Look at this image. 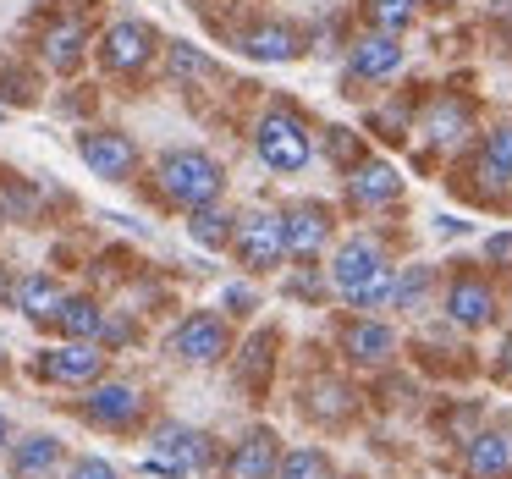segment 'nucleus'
<instances>
[{"label": "nucleus", "mask_w": 512, "mask_h": 479, "mask_svg": "<svg viewBox=\"0 0 512 479\" xmlns=\"http://www.w3.org/2000/svg\"><path fill=\"white\" fill-rule=\"evenodd\" d=\"M155 188L171 210H204V204H221L226 171L204 149H166L155 166Z\"/></svg>", "instance_id": "1"}, {"label": "nucleus", "mask_w": 512, "mask_h": 479, "mask_svg": "<svg viewBox=\"0 0 512 479\" xmlns=\"http://www.w3.org/2000/svg\"><path fill=\"white\" fill-rule=\"evenodd\" d=\"M155 457H149V474H166V479H182V474H215L221 468V446H215L210 430H193V424H155Z\"/></svg>", "instance_id": "2"}, {"label": "nucleus", "mask_w": 512, "mask_h": 479, "mask_svg": "<svg viewBox=\"0 0 512 479\" xmlns=\"http://www.w3.org/2000/svg\"><path fill=\"white\" fill-rule=\"evenodd\" d=\"M254 155L265 160L270 171L281 177H298L303 166L314 160V138H309V122H303L292 105H270L254 127Z\"/></svg>", "instance_id": "3"}, {"label": "nucleus", "mask_w": 512, "mask_h": 479, "mask_svg": "<svg viewBox=\"0 0 512 479\" xmlns=\"http://www.w3.org/2000/svg\"><path fill=\"white\" fill-rule=\"evenodd\" d=\"M232 254H237V265L254 270V276H265V270H281V265L292 259V248H287V215H281V210L237 215Z\"/></svg>", "instance_id": "4"}, {"label": "nucleus", "mask_w": 512, "mask_h": 479, "mask_svg": "<svg viewBox=\"0 0 512 479\" xmlns=\"http://www.w3.org/2000/svg\"><path fill=\"white\" fill-rule=\"evenodd\" d=\"M72 413L78 419H89L94 430H133V424H144V413H149V397H144V386H133V380H94L89 391H83V402H72Z\"/></svg>", "instance_id": "5"}, {"label": "nucleus", "mask_w": 512, "mask_h": 479, "mask_svg": "<svg viewBox=\"0 0 512 479\" xmlns=\"http://www.w3.org/2000/svg\"><path fill=\"white\" fill-rule=\"evenodd\" d=\"M166 353L182 358V364H193V369L221 364V358L232 353V325H226V314H215V309H193V314H182V320L171 325Z\"/></svg>", "instance_id": "6"}, {"label": "nucleus", "mask_w": 512, "mask_h": 479, "mask_svg": "<svg viewBox=\"0 0 512 479\" xmlns=\"http://www.w3.org/2000/svg\"><path fill=\"white\" fill-rule=\"evenodd\" d=\"M105 358H111L105 342H61V347H45V353L34 358V380L89 391L94 380H105Z\"/></svg>", "instance_id": "7"}, {"label": "nucleus", "mask_w": 512, "mask_h": 479, "mask_svg": "<svg viewBox=\"0 0 512 479\" xmlns=\"http://www.w3.org/2000/svg\"><path fill=\"white\" fill-rule=\"evenodd\" d=\"M155 50H160V34L144 17H116L100 34V67L116 72V78H138V72L155 61Z\"/></svg>", "instance_id": "8"}, {"label": "nucleus", "mask_w": 512, "mask_h": 479, "mask_svg": "<svg viewBox=\"0 0 512 479\" xmlns=\"http://www.w3.org/2000/svg\"><path fill=\"white\" fill-rule=\"evenodd\" d=\"M72 149H78V160L100 182H133V171H138V144L122 127H83L72 138Z\"/></svg>", "instance_id": "9"}, {"label": "nucleus", "mask_w": 512, "mask_h": 479, "mask_svg": "<svg viewBox=\"0 0 512 479\" xmlns=\"http://www.w3.org/2000/svg\"><path fill=\"white\" fill-rule=\"evenodd\" d=\"M380 270H391V265H386V254H380L375 237H347V243H336L325 276H331V292H342V298L353 303L358 292H364L369 281L380 276Z\"/></svg>", "instance_id": "10"}, {"label": "nucleus", "mask_w": 512, "mask_h": 479, "mask_svg": "<svg viewBox=\"0 0 512 479\" xmlns=\"http://www.w3.org/2000/svg\"><path fill=\"white\" fill-rule=\"evenodd\" d=\"M446 320L463 325V331H479V325L496 320V287H490L479 270H457L452 281H446V298H441Z\"/></svg>", "instance_id": "11"}, {"label": "nucleus", "mask_w": 512, "mask_h": 479, "mask_svg": "<svg viewBox=\"0 0 512 479\" xmlns=\"http://www.w3.org/2000/svg\"><path fill=\"white\" fill-rule=\"evenodd\" d=\"M402 199V177L391 160L364 155L358 166H347V204L353 210H386V204Z\"/></svg>", "instance_id": "12"}, {"label": "nucleus", "mask_w": 512, "mask_h": 479, "mask_svg": "<svg viewBox=\"0 0 512 479\" xmlns=\"http://www.w3.org/2000/svg\"><path fill=\"white\" fill-rule=\"evenodd\" d=\"M402 72V39L397 34H364L353 39V56H347V94L353 83H386Z\"/></svg>", "instance_id": "13"}, {"label": "nucleus", "mask_w": 512, "mask_h": 479, "mask_svg": "<svg viewBox=\"0 0 512 479\" xmlns=\"http://www.w3.org/2000/svg\"><path fill=\"white\" fill-rule=\"evenodd\" d=\"M39 56H45L50 72L72 78L83 67V56H89V23L83 17H50L45 34H39Z\"/></svg>", "instance_id": "14"}, {"label": "nucleus", "mask_w": 512, "mask_h": 479, "mask_svg": "<svg viewBox=\"0 0 512 479\" xmlns=\"http://www.w3.org/2000/svg\"><path fill=\"white\" fill-rule=\"evenodd\" d=\"M281 457H287V452H281V435L265 430V424H254V430L232 446L226 474H232V479H281Z\"/></svg>", "instance_id": "15"}, {"label": "nucleus", "mask_w": 512, "mask_h": 479, "mask_svg": "<svg viewBox=\"0 0 512 479\" xmlns=\"http://www.w3.org/2000/svg\"><path fill=\"white\" fill-rule=\"evenodd\" d=\"M6 452H12V474L17 479H61L67 474V446H61V435H50V430L17 435Z\"/></svg>", "instance_id": "16"}, {"label": "nucleus", "mask_w": 512, "mask_h": 479, "mask_svg": "<svg viewBox=\"0 0 512 479\" xmlns=\"http://www.w3.org/2000/svg\"><path fill=\"white\" fill-rule=\"evenodd\" d=\"M281 215H287V248H292V259H320V248L331 243V232H336L331 210H325L320 199H303V204H292V210H281Z\"/></svg>", "instance_id": "17"}, {"label": "nucleus", "mask_w": 512, "mask_h": 479, "mask_svg": "<svg viewBox=\"0 0 512 479\" xmlns=\"http://www.w3.org/2000/svg\"><path fill=\"white\" fill-rule=\"evenodd\" d=\"M342 353L353 358V364H364V369L391 364V358H397V331H391L386 320H369V314H358V320L342 325Z\"/></svg>", "instance_id": "18"}, {"label": "nucleus", "mask_w": 512, "mask_h": 479, "mask_svg": "<svg viewBox=\"0 0 512 479\" xmlns=\"http://www.w3.org/2000/svg\"><path fill=\"white\" fill-rule=\"evenodd\" d=\"M243 56L265 61V67H287V61L303 56V34L292 23H254L243 34Z\"/></svg>", "instance_id": "19"}, {"label": "nucleus", "mask_w": 512, "mask_h": 479, "mask_svg": "<svg viewBox=\"0 0 512 479\" xmlns=\"http://www.w3.org/2000/svg\"><path fill=\"white\" fill-rule=\"evenodd\" d=\"M353 408H358V391L347 386V380H336V375H320V380H309V386H303V413H309V419H320V424L353 419Z\"/></svg>", "instance_id": "20"}, {"label": "nucleus", "mask_w": 512, "mask_h": 479, "mask_svg": "<svg viewBox=\"0 0 512 479\" xmlns=\"http://www.w3.org/2000/svg\"><path fill=\"white\" fill-rule=\"evenodd\" d=\"M463 474L468 479H507L512 474V441L496 430H479L463 446Z\"/></svg>", "instance_id": "21"}, {"label": "nucleus", "mask_w": 512, "mask_h": 479, "mask_svg": "<svg viewBox=\"0 0 512 479\" xmlns=\"http://www.w3.org/2000/svg\"><path fill=\"white\" fill-rule=\"evenodd\" d=\"M424 133H430V144L457 149L468 133H474V105L457 100V94H441V100L430 105V116H424Z\"/></svg>", "instance_id": "22"}, {"label": "nucleus", "mask_w": 512, "mask_h": 479, "mask_svg": "<svg viewBox=\"0 0 512 479\" xmlns=\"http://www.w3.org/2000/svg\"><path fill=\"white\" fill-rule=\"evenodd\" d=\"M105 320H111V314L100 309V298H89V292H67V303H61V314H56V331L67 336V342H100Z\"/></svg>", "instance_id": "23"}, {"label": "nucleus", "mask_w": 512, "mask_h": 479, "mask_svg": "<svg viewBox=\"0 0 512 479\" xmlns=\"http://www.w3.org/2000/svg\"><path fill=\"white\" fill-rule=\"evenodd\" d=\"M61 303H67V287H61V281H50L45 270H34V276L17 281V309H23V320H34V325H56Z\"/></svg>", "instance_id": "24"}, {"label": "nucleus", "mask_w": 512, "mask_h": 479, "mask_svg": "<svg viewBox=\"0 0 512 479\" xmlns=\"http://www.w3.org/2000/svg\"><path fill=\"white\" fill-rule=\"evenodd\" d=\"M479 177H485L490 193H512V122H501L496 133H485V149H479Z\"/></svg>", "instance_id": "25"}, {"label": "nucleus", "mask_w": 512, "mask_h": 479, "mask_svg": "<svg viewBox=\"0 0 512 479\" xmlns=\"http://www.w3.org/2000/svg\"><path fill=\"white\" fill-rule=\"evenodd\" d=\"M39 210H45V193H39L28 177H12V171H0V221L34 226V221H39Z\"/></svg>", "instance_id": "26"}, {"label": "nucleus", "mask_w": 512, "mask_h": 479, "mask_svg": "<svg viewBox=\"0 0 512 479\" xmlns=\"http://www.w3.org/2000/svg\"><path fill=\"white\" fill-rule=\"evenodd\" d=\"M188 237H193L199 248H210V254H221V248H232V237H237V215L221 210V204L188 210Z\"/></svg>", "instance_id": "27"}, {"label": "nucleus", "mask_w": 512, "mask_h": 479, "mask_svg": "<svg viewBox=\"0 0 512 479\" xmlns=\"http://www.w3.org/2000/svg\"><path fill=\"white\" fill-rule=\"evenodd\" d=\"M276 336H254V342L243 347V364H237V380H243L248 391H259V386H270V364H276Z\"/></svg>", "instance_id": "28"}, {"label": "nucleus", "mask_w": 512, "mask_h": 479, "mask_svg": "<svg viewBox=\"0 0 512 479\" xmlns=\"http://www.w3.org/2000/svg\"><path fill=\"white\" fill-rule=\"evenodd\" d=\"M413 12H419V0H364V17L375 34H402L413 23Z\"/></svg>", "instance_id": "29"}, {"label": "nucleus", "mask_w": 512, "mask_h": 479, "mask_svg": "<svg viewBox=\"0 0 512 479\" xmlns=\"http://www.w3.org/2000/svg\"><path fill=\"white\" fill-rule=\"evenodd\" d=\"M281 479H336V468L320 446H292V452L281 457Z\"/></svg>", "instance_id": "30"}, {"label": "nucleus", "mask_w": 512, "mask_h": 479, "mask_svg": "<svg viewBox=\"0 0 512 479\" xmlns=\"http://www.w3.org/2000/svg\"><path fill=\"white\" fill-rule=\"evenodd\" d=\"M430 265H413V270H402L397 276V298H391V309H424V298H430Z\"/></svg>", "instance_id": "31"}, {"label": "nucleus", "mask_w": 512, "mask_h": 479, "mask_svg": "<svg viewBox=\"0 0 512 479\" xmlns=\"http://www.w3.org/2000/svg\"><path fill=\"white\" fill-rule=\"evenodd\" d=\"M166 56H171V72H182V78H215V72H221L210 56H199V50H193V45H182V39L166 50Z\"/></svg>", "instance_id": "32"}, {"label": "nucleus", "mask_w": 512, "mask_h": 479, "mask_svg": "<svg viewBox=\"0 0 512 479\" xmlns=\"http://www.w3.org/2000/svg\"><path fill=\"white\" fill-rule=\"evenodd\" d=\"M391 298H397V270H380V276H375V281H369V287L353 298V309H386Z\"/></svg>", "instance_id": "33"}, {"label": "nucleus", "mask_w": 512, "mask_h": 479, "mask_svg": "<svg viewBox=\"0 0 512 479\" xmlns=\"http://www.w3.org/2000/svg\"><path fill=\"white\" fill-rule=\"evenodd\" d=\"M61 479H122V468L105 463V457H72Z\"/></svg>", "instance_id": "34"}, {"label": "nucleus", "mask_w": 512, "mask_h": 479, "mask_svg": "<svg viewBox=\"0 0 512 479\" xmlns=\"http://www.w3.org/2000/svg\"><path fill=\"white\" fill-rule=\"evenodd\" d=\"M0 89H6V100H12V105H34L39 100L34 78H28V72H12V67L0 72Z\"/></svg>", "instance_id": "35"}, {"label": "nucleus", "mask_w": 512, "mask_h": 479, "mask_svg": "<svg viewBox=\"0 0 512 479\" xmlns=\"http://www.w3.org/2000/svg\"><path fill=\"white\" fill-rule=\"evenodd\" d=\"M221 303H226V314H237V320H248V314L259 309L254 287H243V281H232V287H221Z\"/></svg>", "instance_id": "36"}, {"label": "nucleus", "mask_w": 512, "mask_h": 479, "mask_svg": "<svg viewBox=\"0 0 512 479\" xmlns=\"http://www.w3.org/2000/svg\"><path fill=\"white\" fill-rule=\"evenodd\" d=\"M485 259L501 270V276H512V232H490L485 237Z\"/></svg>", "instance_id": "37"}, {"label": "nucleus", "mask_w": 512, "mask_h": 479, "mask_svg": "<svg viewBox=\"0 0 512 479\" xmlns=\"http://www.w3.org/2000/svg\"><path fill=\"white\" fill-rule=\"evenodd\" d=\"M325 144H331V155L342 160V166H358V138H347V127H325Z\"/></svg>", "instance_id": "38"}, {"label": "nucleus", "mask_w": 512, "mask_h": 479, "mask_svg": "<svg viewBox=\"0 0 512 479\" xmlns=\"http://www.w3.org/2000/svg\"><path fill=\"white\" fill-rule=\"evenodd\" d=\"M133 336H138V325H133V320H116V314H111L100 342H105V347H122V342H133Z\"/></svg>", "instance_id": "39"}, {"label": "nucleus", "mask_w": 512, "mask_h": 479, "mask_svg": "<svg viewBox=\"0 0 512 479\" xmlns=\"http://www.w3.org/2000/svg\"><path fill=\"white\" fill-rule=\"evenodd\" d=\"M287 292H292V298H314V292H325V287H320V281H314V276H298V281H292Z\"/></svg>", "instance_id": "40"}, {"label": "nucleus", "mask_w": 512, "mask_h": 479, "mask_svg": "<svg viewBox=\"0 0 512 479\" xmlns=\"http://www.w3.org/2000/svg\"><path fill=\"white\" fill-rule=\"evenodd\" d=\"M0 303H17V281H12V265H0Z\"/></svg>", "instance_id": "41"}, {"label": "nucleus", "mask_w": 512, "mask_h": 479, "mask_svg": "<svg viewBox=\"0 0 512 479\" xmlns=\"http://www.w3.org/2000/svg\"><path fill=\"white\" fill-rule=\"evenodd\" d=\"M435 232H446V237H463V232H468V221H452V215H446V221H435Z\"/></svg>", "instance_id": "42"}, {"label": "nucleus", "mask_w": 512, "mask_h": 479, "mask_svg": "<svg viewBox=\"0 0 512 479\" xmlns=\"http://www.w3.org/2000/svg\"><path fill=\"white\" fill-rule=\"evenodd\" d=\"M501 380H512V347H507V358H501Z\"/></svg>", "instance_id": "43"}, {"label": "nucleus", "mask_w": 512, "mask_h": 479, "mask_svg": "<svg viewBox=\"0 0 512 479\" xmlns=\"http://www.w3.org/2000/svg\"><path fill=\"white\" fill-rule=\"evenodd\" d=\"M0 446H12V424L0 419Z\"/></svg>", "instance_id": "44"}, {"label": "nucleus", "mask_w": 512, "mask_h": 479, "mask_svg": "<svg viewBox=\"0 0 512 479\" xmlns=\"http://www.w3.org/2000/svg\"><path fill=\"white\" fill-rule=\"evenodd\" d=\"M0 375H6V347H0Z\"/></svg>", "instance_id": "45"}, {"label": "nucleus", "mask_w": 512, "mask_h": 479, "mask_svg": "<svg viewBox=\"0 0 512 479\" xmlns=\"http://www.w3.org/2000/svg\"><path fill=\"white\" fill-rule=\"evenodd\" d=\"M0 122H6V105H0Z\"/></svg>", "instance_id": "46"}]
</instances>
